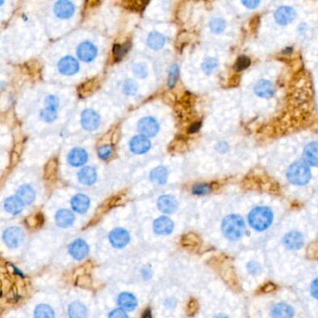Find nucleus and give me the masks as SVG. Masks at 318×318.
Instances as JSON below:
<instances>
[{
	"instance_id": "f257e3e1",
	"label": "nucleus",
	"mask_w": 318,
	"mask_h": 318,
	"mask_svg": "<svg viewBox=\"0 0 318 318\" xmlns=\"http://www.w3.org/2000/svg\"><path fill=\"white\" fill-rule=\"evenodd\" d=\"M273 219V214L269 207H256L248 216V221L257 231H264L270 227Z\"/></svg>"
},
{
	"instance_id": "f03ea898",
	"label": "nucleus",
	"mask_w": 318,
	"mask_h": 318,
	"mask_svg": "<svg viewBox=\"0 0 318 318\" xmlns=\"http://www.w3.org/2000/svg\"><path fill=\"white\" fill-rule=\"evenodd\" d=\"M222 232L224 235L230 240H238L245 233L244 219L237 215L227 217L222 222Z\"/></svg>"
},
{
	"instance_id": "7ed1b4c3",
	"label": "nucleus",
	"mask_w": 318,
	"mask_h": 318,
	"mask_svg": "<svg viewBox=\"0 0 318 318\" xmlns=\"http://www.w3.org/2000/svg\"><path fill=\"white\" fill-rule=\"evenodd\" d=\"M286 177L294 185H306L311 179V171L309 166L303 162H296L288 168Z\"/></svg>"
},
{
	"instance_id": "20e7f679",
	"label": "nucleus",
	"mask_w": 318,
	"mask_h": 318,
	"mask_svg": "<svg viewBox=\"0 0 318 318\" xmlns=\"http://www.w3.org/2000/svg\"><path fill=\"white\" fill-rule=\"evenodd\" d=\"M3 239L8 247L12 248H18L24 242V233L20 228L12 227L5 231Z\"/></svg>"
},
{
	"instance_id": "39448f33",
	"label": "nucleus",
	"mask_w": 318,
	"mask_h": 318,
	"mask_svg": "<svg viewBox=\"0 0 318 318\" xmlns=\"http://www.w3.org/2000/svg\"><path fill=\"white\" fill-rule=\"evenodd\" d=\"M82 125L87 131H95L100 125V116L93 109H86L82 114Z\"/></svg>"
},
{
	"instance_id": "423d86ee",
	"label": "nucleus",
	"mask_w": 318,
	"mask_h": 318,
	"mask_svg": "<svg viewBox=\"0 0 318 318\" xmlns=\"http://www.w3.org/2000/svg\"><path fill=\"white\" fill-rule=\"evenodd\" d=\"M138 130L141 133V135L148 136V137H153L155 134H157L159 131V124L153 118H142L138 122Z\"/></svg>"
},
{
	"instance_id": "0eeeda50",
	"label": "nucleus",
	"mask_w": 318,
	"mask_h": 318,
	"mask_svg": "<svg viewBox=\"0 0 318 318\" xmlns=\"http://www.w3.org/2000/svg\"><path fill=\"white\" fill-rule=\"evenodd\" d=\"M109 240L114 248H124L130 241L129 233L123 229H115L109 234Z\"/></svg>"
},
{
	"instance_id": "6e6552de",
	"label": "nucleus",
	"mask_w": 318,
	"mask_h": 318,
	"mask_svg": "<svg viewBox=\"0 0 318 318\" xmlns=\"http://www.w3.org/2000/svg\"><path fill=\"white\" fill-rule=\"evenodd\" d=\"M58 69L60 73L67 76H71L79 71L80 65L79 62L75 58L71 56H66L63 59L60 60L58 63Z\"/></svg>"
},
{
	"instance_id": "1a4fd4ad",
	"label": "nucleus",
	"mask_w": 318,
	"mask_h": 318,
	"mask_svg": "<svg viewBox=\"0 0 318 318\" xmlns=\"http://www.w3.org/2000/svg\"><path fill=\"white\" fill-rule=\"evenodd\" d=\"M151 147V142L144 135L134 136L130 143V149L134 154L146 153L150 151Z\"/></svg>"
},
{
	"instance_id": "9d476101",
	"label": "nucleus",
	"mask_w": 318,
	"mask_h": 318,
	"mask_svg": "<svg viewBox=\"0 0 318 318\" xmlns=\"http://www.w3.org/2000/svg\"><path fill=\"white\" fill-rule=\"evenodd\" d=\"M75 12V7L73 3L67 0H60L54 5V13L61 19L70 18Z\"/></svg>"
},
{
	"instance_id": "9b49d317",
	"label": "nucleus",
	"mask_w": 318,
	"mask_h": 318,
	"mask_svg": "<svg viewBox=\"0 0 318 318\" xmlns=\"http://www.w3.org/2000/svg\"><path fill=\"white\" fill-rule=\"evenodd\" d=\"M154 232L159 235H167L174 230L173 221L166 217H161L157 218L153 224Z\"/></svg>"
},
{
	"instance_id": "f8f14e48",
	"label": "nucleus",
	"mask_w": 318,
	"mask_h": 318,
	"mask_svg": "<svg viewBox=\"0 0 318 318\" xmlns=\"http://www.w3.org/2000/svg\"><path fill=\"white\" fill-rule=\"evenodd\" d=\"M296 17V12L294 10L290 7L283 6L280 7L275 13H274V18L275 21L279 24L285 25V24L291 23Z\"/></svg>"
},
{
	"instance_id": "ddd939ff",
	"label": "nucleus",
	"mask_w": 318,
	"mask_h": 318,
	"mask_svg": "<svg viewBox=\"0 0 318 318\" xmlns=\"http://www.w3.org/2000/svg\"><path fill=\"white\" fill-rule=\"evenodd\" d=\"M78 55L84 62H91L97 55V49L91 42H83L78 48Z\"/></svg>"
},
{
	"instance_id": "4468645a",
	"label": "nucleus",
	"mask_w": 318,
	"mask_h": 318,
	"mask_svg": "<svg viewBox=\"0 0 318 318\" xmlns=\"http://www.w3.org/2000/svg\"><path fill=\"white\" fill-rule=\"evenodd\" d=\"M69 253L74 259L81 260L86 258V256L88 255L89 247L83 240L78 239L71 244L69 247Z\"/></svg>"
},
{
	"instance_id": "2eb2a0df",
	"label": "nucleus",
	"mask_w": 318,
	"mask_h": 318,
	"mask_svg": "<svg viewBox=\"0 0 318 318\" xmlns=\"http://www.w3.org/2000/svg\"><path fill=\"white\" fill-rule=\"evenodd\" d=\"M68 163L72 166L78 167L85 165V163L88 160V154L85 151V150L81 149V148H76L71 151L68 157H67Z\"/></svg>"
},
{
	"instance_id": "dca6fc26",
	"label": "nucleus",
	"mask_w": 318,
	"mask_h": 318,
	"mask_svg": "<svg viewBox=\"0 0 318 318\" xmlns=\"http://www.w3.org/2000/svg\"><path fill=\"white\" fill-rule=\"evenodd\" d=\"M303 236L299 232H291L284 238V243L285 247L291 250L300 249L303 246Z\"/></svg>"
},
{
	"instance_id": "f3484780",
	"label": "nucleus",
	"mask_w": 318,
	"mask_h": 318,
	"mask_svg": "<svg viewBox=\"0 0 318 318\" xmlns=\"http://www.w3.org/2000/svg\"><path fill=\"white\" fill-rule=\"evenodd\" d=\"M158 207L162 212L172 214L176 212L177 209V201L171 195L161 196L158 200Z\"/></svg>"
},
{
	"instance_id": "a211bd4d",
	"label": "nucleus",
	"mask_w": 318,
	"mask_h": 318,
	"mask_svg": "<svg viewBox=\"0 0 318 318\" xmlns=\"http://www.w3.org/2000/svg\"><path fill=\"white\" fill-rule=\"evenodd\" d=\"M255 94L262 98H271L274 95V86L269 81L261 80L254 88Z\"/></svg>"
},
{
	"instance_id": "6ab92c4d",
	"label": "nucleus",
	"mask_w": 318,
	"mask_h": 318,
	"mask_svg": "<svg viewBox=\"0 0 318 318\" xmlns=\"http://www.w3.org/2000/svg\"><path fill=\"white\" fill-rule=\"evenodd\" d=\"M303 155L308 165L318 167V142L308 144Z\"/></svg>"
},
{
	"instance_id": "aec40b11",
	"label": "nucleus",
	"mask_w": 318,
	"mask_h": 318,
	"mask_svg": "<svg viewBox=\"0 0 318 318\" xmlns=\"http://www.w3.org/2000/svg\"><path fill=\"white\" fill-rule=\"evenodd\" d=\"M271 316L272 318H293L294 310L286 303H278L272 308Z\"/></svg>"
},
{
	"instance_id": "412c9836",
	"label": "nucleus",
	"mask_w": 318,
	"mask_h": 318,
	"mask_svg": "<svg viewBox=\"0 0 318 318\" xmlns=\"http://www.w3.org/2000/svg\"><path fill=\"white\" fill-rule=\"evenodd\" d=\"M78 178H79V181L83 185L91 186V185L95 184V181L97 179L96 171L93 167H89V166L84 167L83 170L80 171V173L78 175Z\"/></svg>"
},
{
	"instance_id": "4be33fe9",
	"label": "nucleus",
	"mask_w": 318,
	"mask_h": 318,
	"mask_svg": "<svg viewBox=\"0 0 318 318\" xmlns=\"http://www.w3.org/2000/svg\"><path fill=\"white\" fill-rule=\"evenodd\" d=\"M71 205L76 212L83 214L90 207V199L84 194H77L72 198Z\"/></svg>"
},
{
	"instance_id": "5701e85b",
	"label": "nucleus",
	"mask_w": 318,
	"mask_h": 318,
	"mask_svg": "<svg viewBox=\"0 0 318 318\" xmlns=\"http://www.w3.org/2000/svg\"><path fill=\"white\" fill-rule=\"evenodd\" d=\"M55 220H56L57 225L61 228H67L74 222L75 217H74L73 213L70 212L69 210L62 209L56 214Z\"/></svg>"
},
{
	"instance_id": "b1692460",
	"label": "nucleus",
	"mask_w": 318,
	"mask_h": 318,
	"mask_svg": "<svg viewBox=\"0 0 318 318\" xmlns=\"http://www.w3.org/2000/svg\"><path fill=\"white\" fill-rule=\"evenodd\" d=\"M118 304L124 310L133 311L137 305V300L131 293H121L118 296Z\"/></svg>"
},
{
	"instance_id": "393cba45",
	"label": "nucleus",
	"mask_w": 318,
	"mask_h": 318,
	"mask_svg": "<svg viewBox=\"0 0 318 318\" xmlns=\"http://www.w3.org/2000/svg\"><path fill=\"white\" fill-rule=\"evenodd\" d=\"M167 178H168V170L165 168V166H158L151 173V181L156 184H159V185L165 184L167 181Z\"/></svg>"
},
{
	"instance_id": "a878e982",
	"label": "nucleus",
	"mask_w": 318,
	"mask_h": 318,
	"mask_svg": "<svg viewBox=\"0 0 318 318\" xmlns=\"http://www.w3.org/2000/svg\"><path fill=\"white\" fill-rule=\"evenodd\" d=\"M17 195L21 201L25 204L32 203L35 200V191L28 185H24L20 187V189H18Z\"/></svg>"
},
{
	"instance_id": "bb28decb",
	"label": "nucleus",
	"mask_w": 318,
	"mask_h": 318,
	"mask_svg": "<svg viewBox=\"0 0 318 318\" xmlns=\"http://www.w3.org/2000/svg\"><path fill=\"white\" fill-rule=\"evenodd\" d=\"M5 209L13 215H17L23 210V202L18 197H10L5 201Z\"/></svg>"
},
{
	"instance_id": "cd10ccee",
	"label": "nucleus",
	"mask_w": 318,
	"mask_h": 318,
	"mask_svg": "<svg viewBox=\"0 0 318 318\" xmlns=\"http://www.w3.org/2000/svg\"><path fill=\"white\" fill-rule=\"evenodd\" d=\"M68 315L70 318H87V309L83 303L76 301L71 303L68 309Z\"/></svg>"
},
{
	"instance_id": "c85d7f7f",
	"label": "nucleus",
	"mask_w": 318,
	"mask_h": 318,
	"mask_svg": "<svg viewBox=\"0 0 318 318\" xmlns=\"http://www.w3.org/2000/svg\"><path fill=\"white\" fill-rule=\"evenodd\" d=\"M165 38L164 35L158 32H151L148 37V45L153 50H160L164 47Z\"/></svg>"
},
{
	"instance_id": "c756f323",
	"label": "nucleus",
	"mask_w": 318,
	"mask_h": 318,
	"mask_svg": "<svg viewBox=\"0 0 318 318\" xmlns=\"http://www.w3.org/2000/svg\"><path fill=\"white\" fill-rule=\"evenodd\" d=\"M35 318H54V312L49 305L40 304L35 308Z\"/></svg>"
},
{
	"instance_id": "7c9ffc66",
	"label": "nucleus",
	"mask_w": 318,
	"mask_h": 318,
	"mask_svg": "<svg viewBox=\"0 0 318 318\" xmlns=\"http://www.w3.org/2000/svg\"><path fill=\"white\" fill-rule=\"evenodd\" d=\"M57 107L55 106H48L40 113V117L47 122H51L57 118Z\"/></svg>"
},
{
	"instance_id": "2f4dec72",
	"label": "nucleus",
	"mask_w": 318,
	"mask_h": 318,
	"mask_svg": "<svg viewBox=\"0 0 318 318\" xmlns=\"http://www.w3.org/2000/svg\"><path fill=\"white\" fill-rule=\"evenodd\" d=\"M130 45L129 43L124 44V45H118V44H115V46L113 48V52H114V57L116 61H120L122 59V57L128 52L129 50Z\"/></svg>"
},
{
	"instance_id": "473e14b6",
	"label": "nucleus",
	"mask_w": 318,
	"mask_h": 318,
	"mask_svg": "<svg viewBox=\"0 0 318 318\" xmlns=\"http://www.w3.org/2000/svg\"><path fill=\"white\" fill-rule=\"evenodd\" d=\"M178 78H179V68L177 65H173L169 71V77H168L169 88H172L176 85Z\"/></svg>"
},
{
	"instance_id": "72a5a7b5",
	"label": "nucleus",
	"mask_w": 318,
	"mask_h": 318,
	"mask_svg": "<svg viewBox=\"0 0 318 318\" xmlns=\"http://www.w3.org/2000/svg\"><path fill=\"white\" fill-rule=\"evenodd\" d=\"M218 65V60L215 59V58H208V59L205 60L202 65H201V68L204 73L206 74H211L213 71L215 70L217 68Z\"/></svg>"
},
{
	"instance_id": "f704fd0d",
	"label": "nucleus",
	"mask_w": 318,
	"mask_h": 318,
	"mask_svg": "<svg viewBox=\"0 0 318 318\" xmlns=\"http://www.w3.org/2000/svg\"><path fill=\"white\" fill-rule=\"evenodd\" d=\"M225 27H226L225 21L222 19H219V18L214 19L212 22L210 23V28H211L213 32H215V33H221L225 29Z\"/></svg>"
},
{
	"instance_id": "c9c22d12",
	"label": "nucleus",
	"mask_w": 318,
	"mask_h": 318,
	"mask_svg": "<svg viewBox=\"0 0 318 318\" xmlns=\"http://www.w3.org/2000/svg\"><path fill=\"white\" fill-rule=\"evenodd\" d=\"M211 191V186L208 184H198L193 186L192 193L196 195H204Z\"/></svg>"
},
{
	"instance_id": "e433bc0d",
	"label": "nucleus",
	"mask_w": 318,
	"mask_h": 318,
	"mask_svg": "<svg viewBox=\"0 0 318 318\" xmlns=\"http://www.w3.org/2000/svg\"><path fill=\"white\" fill-rule=\"evenodd\" d=\"M123 90H124V93L126 95H135L136 92H137V90H138V86H137V84L134 83V81L128 80V81H126L125 83H124Z\"/></svg>"
},
{
	"instance_id": "4c0bfd02",
	"label": "nucleus",
	"mask_w": 318,
	"mask_h": 318,
	"mask_svg": "<svg viewBox=\"0 0 318 318\" xmlns=\"http://www.w3.org/2000/svg\"><path fill=\"white\" fill-rule=\"evenodd\" d=\"M113 152V147L110 146V145H105V146H102L99 148L97 153H98V156L102 159V160H106L108 159L111 154Z\"/></svg>"
},
{
	"instance_id": "58836bf2",
	"label": "nucleus",
	"mask_w": 318,
	"mask_h": 318,
	"mask_svg": "<svg viewBox=\"0 0 318 318\" xmlns=\"http://www.w3.org/2000/svg\"><path fill=\"white\" fill-rule=\"evenodd\" d=\"M57 170V163L55 160H51L48 163L45 168V177L47 178H51L55 176Z\"/></svg>"
},
{
	"instance_id": "ea45409f",
	"label": "nucleus",
	"mask_w": 318,
	"mask_h": 318,
	"mask_svg": "<svg viewBox=\"0 0 318 318\" xmlns=\"http://www.w3.org/2000/svg\"><path fill=\"white\" fill-rule=\"evenodd\" d=\"M95 88V84L94 81H89L81 86V88L79 89V92L82 96H84V95H89L91 92H93Z\"/></svg>"
},
{
	"instance_id": "a19ab883",
	"label": "nucleus",
	"mask_w": 318,
	"mask_h": 318,
	"mask_svg": "<svg viewBox=\"0 0 318 318\" xmlns=\"http://www.w3.org/2000/svg\"><path fill=\"white\" fill-rule=\"evenodd\" d=\"M133 71L134 73V75L138 78H146L148 75V69L146 67V66L142 65V64H136L134 66Z\"/></svg>"
},
{
	"instance_id": "79ce46f5",
	"label": "nucleus",
	"mask_w": 318,
	"mask_h": 318,
	"mask_svg": "<svg viewBox=\"0 0 318 318\" xmlns=\"http://www.w3.org/2000/svg\"><path fill=\"white\" fill-rule=\"evenodd\" d=\"M250 65V59L247 56H241L238 58L235 64L236 70L241 71L243 69H246Z\"/></svg>"
},
{
	"instance_id": "37998d69",
	"label": "nucleus",
	"mask_w": 318,
	"mask_h": 318,
	"mask_svg": "<svg viewBox=\"0 0 318 318\" xmlns=\"http://www.w3.org/2000/svg\"><path fill=\"white\" fill-rule=\"evenodd\" d=\"M109 318H128V316L123 310L116 309L110 313Z\"/></svg>"
},
{
	"instance_id": "c03bdc74",
	"label": "nucleus",
	"mask_w": 318,
	"mask_h": 318,
	"mask_svg": "<svg viewBox=\"0 0 318 318\" xmlns=\"http://www.w3.org/2000/svg\"><path fill=\"white\" fill-rule=\"evenodd\" d=\"M248 271H250L251 273H253V274H257V273H259L261 271L260 266H259L257 262H254V261L248 263Z\"/></svg>"
},
{
	"instance_id": "a18cd8bd",
	"label": "nucleus",
	"mask_w": 318,
	"mask_h": 318,
	"mask_svg": "<svg viewBox=\"0 0 318 318\" xmlns=\"http://www.w3.org/2000/svg\"><path fill=\"white\" fill-rule=\"evenodd\" d=\"M147 3H143L141 1H131V2H127V7L128 8H133L134 10H137V8H139V10L143 9L145 7Z\"/></svg>"
},
{
	"instance_id": "49530a36",
	"label": "nucleus",
	"mask_w": 318,
	"mask_h": 318,
	"mask_svg": "<svg viewBox=\"0 0 318 318\" xmlns=\"http://www.w3.org/2000/svg\"><path fill=\"white\" fill-rule=\"evenodd\" d=\"M311 293L316 299H318V278H317L312 284Z\"/></svg>"
},
{
	"instance_id": "de8ad7c7",
	"label": "nucleus",
	"mask_w": 318,
	"mask_h": 318,
	"mask_svg": "<svg viewBox=\"0 0 318 318\" xmlns=\"http://www.w3.org/2000/svg\"><path fill=\"white\" fill-rule=\"evenodd\" d=\"M243 5H245L246 7H248L249 9H254L257 6L259 5V1H255V0H251V1H243L242 2Z\"/></svg>"
},
{
	"instance_id": "09e8293b",
	"label": "nucleus",
	"mask_w": 318,
	"mask_h": 318,
	"mask_svg": "<svg viewBox=\"0 0 318 318\" xmlns=\"http://www.w3.org/2000/svg\"><path fill=\"white\" fill-rule=\"evenodd\" d=\"M200 127H201L200 122H197V123H194L193 125H191V127H190V129H189V133H191V134H193V133H196V132H198V131H199V129H200Z\"/></svg>"
},
{
	"instance_id": "8fccbe9b",
	"label": "nucleus",
	"mask_w": 318,
	"mask_h": 318,
	"mask_svg": "<svg viewBox=\"0 0 318 318\" xmlns=\"http://www.w3.org/2000/svg\"><path fill=\"white\" fill-rule=\"evenodd\" d=\"M142 318H151V312L150 309H147V310H146V312L144 313V315H143Z\"/></svg>"
},
{
	"instance_id": "3c124183",
	"label": "nucleus",
	"mask_w": 318,
	"mask_h": 318,
	"mask_svg": "<svg viewBox=\"0 0 318 318\" xmlns=\"http://www.w3.org/2000/svg\"><path fill=\"white\" fill-rule=\"evenodd\" d=\"M215 318H228V317L225 315H218V316H216Z\"/></svg>"
}]
</instances>
